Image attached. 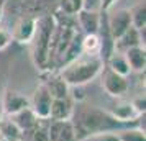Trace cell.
<instances>
[{
	"label": "cell",
	"mask_w": 146,
	"mask_h": 141,
	"mask_svg": "<svg viewBox=\"0 0 146 141\" xmlns=\"http://www.w3.org/2000/svg\"><path fill=\"white\" fill-rule=\"evenodd\" d=\"M104 69V59L100 56H79L59 69L58 74L69 87H82L92 82Z\"/></svg>",
	"instance_id": "1"
},
{
	"label": "cell",
	"mask_w": 146,
	"mask_h": 141,
	"mask_svg": "<svg viewBox=\"0 0 146 141\" xmlns=\"http://www.w3.org/2000/svg\"><path fill=\"white\" fill-rule=\"evenodd\" d=\"M72 121V120H71ZM74 131L77 141L84 140L90 134L102 133V131H117L123 125L118 123L107 110H99V108H86L79 113L77 121H72Z\"/></svg>",
	"instance_id": "2"
},
{
	"label": "cell",
	"mask_w": 146,
	"mask_h": 141,
	"mask_svg": "<svg viewBox=\"0 0 146 141\" xmlns=\"http://www.w3.org/2000/svg\"><path fill=\"white\" fill-rule=\"evenodd\" d=\"M54 26H56V21L53 13L38 18L33 38L30 41V44L33 46V61L41 71H48L49 67V51H51Z\"/></svg>",
	"instance_id": "3"
},
{
	"label": "cell",
	"mask_w": 146,
	"mask_h": 141,
	"mask_svg": "<svg viewBox=\"0 0 146 141\" xmlns=\"http://www.w3.org/2000/svg\"><path fill=\"white\" fill-rule=\"evenodd\" d=\"M59 0H5L3 12H12L17 18H41L54 13Z\"/></svg>",
	"instance_id": "4"
},
{
	"label": "cell",
	"mask_w": 146,
	"mask_h": 141,
	"mask_svg": "<svg viewBox=\"0 0 146 141\" xmlns=\"http://www.w3.org/2000/svg\"><path fill=\"white\" fill-rule=\"evenodd\" d=\"M100 81H102V89L105 90L110 97L120 99L128 92V77L113 72L112 69L104 64V69L100 71Z\"/></svg>",
	"instance_id": "5"
},
{
	"label": "cell",
	"mask_w": 146,
	"mask_h": 141,
	"mask_svg": "<svg viewBox=\"0 0 146 141\" xmlns=\"http://www.w3.org/2000/svg\"><path fill=\"white\" fill-rule=\"evenodd\" d=\"M51 102H53V97L48 92V89L40 84L36 85L33 95L30 99V108L40 120H48L49 118V107H51Z\"/></svg>",
	"instance_id": "6"
},
{
	"label": "cell",
	"mask_w": 146,
	"mask_h": 141,
	"mask_svg": "<svg viewBox=\"0 0 146 141\" xmlns=\"http://www.w3.org/2000/svg\"><path fill=\"white\" fill-rule=\"evenodd\" d=\"M107 25H108V30L112 33L113 40H118L120 36L131 26L130 10H126V8H117V10H112L110 13L107 12Z\"/></svg>",
	"instance_id": "7"
},
{
	"label": "cell",
	"mask_w": 146,
	"mask_h": 141,
	"mask_svg": "<svg viewBox=\"0 0 146 141\" xmlns=\"http://www.w3.org/2000/svg\"><path fill=\"white\" fill-rule=\"evenodd\" d=\"M0 99H2V107H3V112L7 117H12V115L21 112L23 108L30 107V99H27L25 95H21L17 90H7Z\"/></svg>",
	"instance_id": "8"
},
{
	"label": "cell",
	"mask_w": 146,
	"mask_h": 141,
	"mask_svg": "<svg viewBox=\"0 0 146 141\" xmlns=\"http://www.w3.org/2000/svg\"><path fill=\"white\" fill-rule=\"evenodd\" d=\"M74 117V103L71 97L66 99H53L49 107V118L53 121H67Z\"/></svg>",
	"instance_id": "9"
},
{
	"label": "cell",
	"mask_w": 146,
	"mask_h": 141,
	"mask_svg": "<svg viewBox=\"0 0 146 141\" xmlns=\"http://www.w3.org/2000/svg\"><path fill=\"white\" fill-rule=\"evenodd\" d=\"M35 26H36V18H28V17L17 18L13 28L10 30L12 40L18 43H30L33 38Z\"/></svg>",
	"instance_id": "10"
},
{
	"label": "cell",
	"mask_w": 146,
	"mask_h": 141,
	"mask_svg": "<svg viewBox=\"0 0 146 141\" xmlns=\"http://www.w3.org/2000/svg\"><path fill=\"white\" fill-rule=\"evenodd\" d=\"M133 46H145V31H139L131 25L118 40H115V51L125 53Z\"/></svg>",
	"instance_id": "11"
},
{
	"label": "cell",
	"mask_w": 146,
	"mask_h": 141,
	"mask_svg": "<svg viewBox=\"0 0 146 141\" xmlns=\"http://www.w3.org/2000/svg\"><path fill=\"white\" fill-rule=\"evenodd\" d=\"M48 134L49 141H77L76 131H74L72 121H53L48 126Z\"/></svg>",
	"instance_id": "12"
},
{
	"label": "cell",
	"mask_w": 146,
	"mask_h": 141,
	"mask_svg": "<svg viewBox=\"0 0 146 141\" xmlns=\"http://www.w3.org/2000/svg\"><path fill=\"white\" fill-rule=\"evenodd\" d=\"M77 25L82 30L84 34H97L100 25V12H92V10H79L76 13Z\"/></svg>",
	"instance_id": "13"
},
{
	"label": "cell",
	"mask_w": 146,
	"mask_h": 141,
	"mask_svg": "<svg viewBox=\"0 0 146 141\" xmlns=\"http://www.w3.org/2000/svg\"><path fill=\"white\" fill-rule=\"evenodd\" d=\"M41 84L48 89V92L51 94L53 99H66V97H69V89L71 87L61 79L59 74H53L51 71H46V79Z\"/></svg>",
	"instance_id": "14"
},
{
	"label": "cell",
	"mask_w": 146,
	"mask_h": 141,
	"mask_svg": "<svg viewBox=\"0 0 146 141\" xmlns=\"http://www.w3.org/2000/svg\"><path fill=\"white\" fill-rule=\"evenodd\" d=\"M107 112L110 113V117H113L121 125H126L130 121L138 120V117H139L136 113V110L133 108L131 102H126V100H118L110 110H107Z\"/></svg>",
	"instance_id": "15"
},
{
	"label": "cell",
	"mask_w": 146,
	"mask_h": 141,
	"mask_svg": "<svg viewBox=\"0 0 146 141\" xmlns=\"http://www.w3.org/2000/svg\"><path fill=\"white\" fill-rule=\"evenodd\" d=\"M8 118H10L17 126L20 128L21 133H25V131H31V130L40 123V118L31 112V108H30V107L23 108L21 112L12 115V117H8Z\"/></svg>",
	"instance_id": "16"
},
{
	"label": "cell",
	"mask_w": 146,
	"mask_h": 141,
	"mask_svg": "<svg viewBox=\"0 0 146 141\" xmlns=\"http://www.w3.org/2000/svg\"><path fill=\"white\" fill-rule=\"evenodd\" d=\"M123 56L126 58L128 61V66L130 69L136 71V72H143L146 67V49L145 46H133L130 49H126Z\"/></svg>",
	"instance_id": "17"
},
{
	"label": "cell",
	"mask_w": 146,
	"mask_h": 141,
	"mask_svg": "<svg viewBox=\"0 0 146 141\" xmlns=\"http://www.w3.org/2000/svg\"><path fill=\"white\" fill-rule=\"evenodd\" d=\"M104 64H105L108 69H112L113 72L123 75V77H128V75L131 74V69L128 66V61H126V58L123 56V53L113 51V53L104 61Z\"/></svg>",
	"instance_id": "18"
},
{
	"label": "cell",
	"mask_w": 146,
	"mask_h": 141,
	"mask_svg": "<svg viewBox=\"0 0 146 141\" xmlns=\"http://www.w3.org/2000/svg\"><path fill=\"white\" fill-rule=\"evenodd\" d=\"M80 53L86 56H100V40L97 34H84L80 38Z\"/></svg>",
	"instance_id": "19"
},
{
	"label": "cell",
	"mask_w": 146,
	"mask_h": 141,
	"mask_svg": "<svg viewBox=\"0 0 146 141\" xmlns=\"http://www.w3.org/2000/svg\"><path fill=\"white\" fill-rule=\"evenodd\" d=\"M0 133H2V136H3V140H5V141L23 140V133H21V130L17 126L10 118L0 123Z\"/></svg>",
	"instance_id": "20"
},
{
	"label": "cell",
	"mask_w": 146,
	"mask_h": 141,
	"mask_svg": "<svg viewBox=\"0 0 146 141\" xmlns=\"http://www.w3.org/2000/svg\"><path fill=\"white\" fill-rule=\"evenodd\" d=\"M130 15H131V25L139 31H145L146 30V5L145 2H139L138 5L130 10Z\"/></svg>",
	"instance_id": "21"
},
{
	"label": "cell",
	"mask_w": 146,
	"mask_h": 141,
	"mask_svg": "<svg viewBox=\"0 0 146 141\" xmlns=\"http://www.w3.org/2000/svg\"><path fill=\"white\" fill-rule=\"evenodd\" d=\"M118 141H146L145 130L141 128H126L118 130Z\"/></svg>",
	"instance_id": "22"
},
{
	"label": "cell",
	"mask_w": 146,
	"mask_h": 141,
	"mask_svg": "<svg viewBox=\"0 0 146 141\" xmlns=\"http://www.w3.org/2000/svg\"><path fill=\"white\" fill-rule=\"evenodd\" d=\"M80 141H118V133L117 131H102V133L90 134Z\"/></svg>",
	"instance_id": "23"
},
{
	"label": "cell",
	"mask_w": 146,
	"mask_h": 141,
	"mask_svg": "<svg viewBox=\"0 0 146 141\" xmlns=\"http://www.w3.org/2000/svg\"><path fill=\"white\" fill-rule=\"evenodd\" d=\"M41 121V120H40ZM31 141H49V134H48V128L40 126V123L31 130Z\"/></svg>",
	"instance_id": "24"
},
{
	"label": "cell",
	"mask_w": 146,
	"mask_h": 141,
	"mask_svg": "<svg viewBox=\"0 0 146 141\" xmlns=\"http://www.w3.org/2000/svg\"><path fill=\"white\" fill-rule=\"evenodd\" d=\"M12 41L13 40H12V33H10V30L0 25V51L7 49V48L10 46Z\"/></svg>",
	"instance_id": "25"
},
{
	"label": "cell",
	"mask_w": 146,
	"mask_h": 141,
	"mask_svg": "<svg viewBox=\"0 0 146 141\" xmlns=\"http://www.w3.org/2000/svg\"><path fill=\"white\" fill-rule=\"evenodd\" d=\"M82 8L92 10V12H100V0H82Z\"/></svg>",
	"instance_id": "26"
},
{
	"label": "cell",
	"mask_w": 146,
	"mask_h": 141,
	"mask_svg": "<svg viewBox=\"0 0 146 141\" xmlns=\"http://www.w3.org/2000/svg\"><path fill=\"white\" fill-rule=\"evenodd\" d=\"M117 0H100V12H110Z\"/></svg>",
	"instance_id": "27"
},
{
	"label": "cell",
	"mask_w": 146,
	"mask_h": 141,
	"mask_svg": "<svg viewBox=\"0 0 146 141\" xmlns=\"http://www.w3.org/2000/svg\"><path fill=\"white\" fill-rule=\"evenodd\" d=\"M3 8H5V0H0V21H2V18H3V15H5V12H3Z\"/></svg>",
	"instance_id": "28"
},
{
	"label": "cell",
	"mask_w": 146,
	"mask_h": 141,
	"mask_svg": "<svg viewBox=\"0 0 146 141\" xmlns=\"http://www.w3.org/2000/svg\"><path fill=\"white\" fill-rule=\"evenodd\" d=\"M0 141H5L3 140V136H2V133H0Z\"/></svg>",
	"instance_id": "29"
},
{
	"label": "cell",
	"mask_w": 146,
	"mask_h": 141,
	"mask_svg": "<svg viewBox=\"0 0 146 141\" xmlns=\"http://www.w3.org/2000/svg\"><path fill=\"white\" fill-rule=\"evenodd\" d=\"M0 97H2V84H0Z\"/></svg>",
	"instance_id": "30"
},
{
	"label": "cell",
	"mask_w": 146,
	"mask_h": 141,
	"mask_svg": "<svg viewBox=\"0 0 146 141\" xmlns=\"http://www.w3.org/2000/svg\"><path fill=\"white\" fill-rule=\"evenodd\" d=\"M18 141H23V140H18Z\"/></svg>",
	"instance_id": "31"
}]
</instances>
